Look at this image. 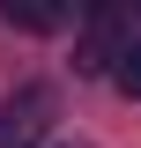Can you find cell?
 Here are the masks:
<instances>
[{
	"label": "cell",
	"mask_w": 141,
	"mask_h": 148,
	"mask_svg": "<svg viewBox=\"0 0 141 148\" xmlns=\"http://www.w3.org/2000/svg\"><path fill=\"white\" fill-rule=\"evenodd\" d=\"M45 133H52V89H15L0 96V148H45Z\"/></svg>",
	"instance_id": "1"
},
{
	"label": "cell",
	"mask_w": 141,
	"mask_h": 148,
	"mask_svg": "<svg viewBox=\"0 0 141 148\" xmlns=\"http://www.w3.org/2000/svg\"><path fill=\"white\" fill-rule=\"evenodd\" d=\"M126 45H134V15H89L82 22V45H74V74H111L126 59Z\"/></svg>",
	"instance_id": "2"
},
{
	"label": "cell",
	"mask_w": 141,
	"mask_h": 148,
	"mask_svg": "<svg viewBox=\"0 0 141 148\" xmlns=\"http://www.w3.org/2000/svg\"><path fill=\"white\" fill-rule=\"evenodd\" d=\"M0 22H15V30H59L67 8H52V0H0Z\"/></svg>",
	"instance_id": "3"
},
{
	"label": "cell",
	"mask_w": 141,
	"mask_h": 148,
	"mask_svg": "<svg viewBox=\"0 0 141 148\" xmlns=\"http://www.w3.org/2000/svg\"><path fill=\"white\" fill-rule=\"evenodd\" d=\"M111 82H119V96H141V37L126 45V59L111 67Z\"/></svg>",
	"instance_id": "4"
}]
</instances>
